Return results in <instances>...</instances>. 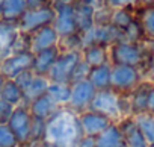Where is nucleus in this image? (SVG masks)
<instances>
[{
  "label": "nucleus",
  "instance_id": "f257e3e1",
  "mask_svg": "<svg viewBox=\"0 0 154 147\" xmlns=\"http://www.w3.org/2000/svg\"><path fill=\"white\" fill-rule=\"evenodd\" d=\"M82 136L79 115L68 108H60L47 120L45 142L50 147H75Z\"/></svg>",
  "mask_w": 154,
  "mask_h": 147
},
{
  "label": "nucleus",
  "instance_id": "f03ea898",
  "mask_svg": "<svg viewBox=\"0 0 154 147\" xmlns=\"http://www.w3.org/2000/svg\"><path fill=\"white\" fill-rule=\"evenodd\" d=\"M89 109L109 117L115 123H118L121 118L130 115L128 97L127 96H121V94L115 93L113 90L97 91L94 99H92V102H91Z\"/></svg>",
  "mask_w": 154,
  "mask_h": 147
},
{
  "label": "nucleus",
  "instance_id": "7ed1b4c3",
  "mask_svg": "<svg viewBox=\"0 0 154 147\" xmlns=\"http://www.w3.org/2000/svg\"><path fill=\"white\" fill-rule=\"evenodd\" d=\"M109 59H110V65L136 67V68H140L145 75L151 58L145 53L140 43H130V41L121 40L109 47Z\"/></svg>",
  "mask_w": 154,
  "mask_h": 147
},
{
  "label": "nucleus",
  "instance_id": "20e7f679",
  "mask_svg": "<svg viewBox=\"0 0 154 147\" xmlns=\"http://www.w3.org/2000/svg\"><path fill=\"white\" fill-rule=\"evenodd\" d=\"M143 76L145 75L140 68L128 65H112L110 90L121 96H127L145 81Z\"/></svg>",
  "mask_w": 154,
  "mask_h": 147
},
{
  "label": "nucleus",
  "instance_id": "39448f33",
  "mask_svg": "<svg viewBox=\"0 0 154 147\" xmlns=\"http://www.w3.org/2000/svg\"><path fill=\"white\" fill-rule=\"evenodd\" d=\"M82 59V50L60 52L59 58L47 73V79L54 84H71L72 73Z\"/></svg>",
  "mask_w": 154,
  "mask_h": 147
},
{
  "label": "nucleus",
  "instance_id": "423d86ee",
  "mask_svg": "<svg viewBox=\"0 0 154 147\" xmlns=\"http://www.w3.org/2000/svg\"><path fill=\"white\" fill-rule=\"evenodd\" d=\"M9 129L15 135L20 142V147H27L30 144V127H32V115L29 112L27 105L15 106L12 115L9 117L8 123Z\"/></svg>",
  "mask_w": 154,
  "mask_h": 147
},
{
  "label": "nucleus",
  "instance_id": "0eeeda50",
  "mask_svg": "<svg viewBox=\"0 0 154 147\" xmlns=\"http://www.w3.org/2000/svg\"><path fill=\"white\" fill-rule=\"evenodd\" d=\"M53 20H54V8L51 5V6H45L39 9H27L20 18L17 26L20 32L30 35L41 27L53 24Z\"/></svg>",
  "mask_w": 154,
  "mask_h": 147
},
{
  "label": "nucleus",
  "instance_id": "6e6552de",
  "mask_svg": "<svg viewBox=\"0 0 154 147\" xmlns=\"http://www.w3.org/2000/svg\"><path fill=\"white\" fill-rule=\"evenodd\" d=\"M23 90L24 94V105H29L32 100H35L39 96H44L47 93L48 84L50 81L47 79V76H41V75H35L32 70L24 71L18 78L14 79Z\"/></svg>",
  "mask_w": 154,
  "mask_h": 147
},
{
  "label": "nucleus",
  "instance_id": "1a4fd4ad",
  "mask_svg": "<svg viewBox=\"0 0 154 147\" xmlns=\"http://www.w3.org/2000/svg\"><path fill=\"white\" fill-rule=\"evenodd\" d=\"M124 40V34L121 30H118L116 27H113L112 24H94V27H91L88 32H85L82 35V44L85 46H104V47H110L112 44L118 43ZM82 47V49H83Z\"/></svg>",
  "mask_w": 154,
  "mask_h": 147
},
{
  "label": "nucleus",
  "instance_id": "9d476101",
  "mask_svg": "<svg viewBox=\"0 0 154 147\" xmlns=\"http://www.w3.org/2000/svg\"><path fill=\"white\" fill-rule=\"evenodd\" d=\"M69 85H71V94H69V102H68L66 108L75 114H80V112L89 109L97 90L89 84L88 79L77 81Z\"/></svg>",
  "mask_w": 154,
  "mask_h": 147
},
{
  "label": "nucleus",
  "instance_id": "9b49d317",
  "mask_svg": "<svg viewBox=\"0 0 154 147\" xmlns=\"http://www.w3.org/2000/svg\"><path fill=\"white\" fill-rule=\"evenodd\" d=\"M33 53H11L6 58L0 59V75L5 79H15L21 73L32 70Z\"/></svg>",
  "mask_w": 154,
  "mask_h": 147
},
{
  "label": "nucleus",
  "instance_id": "f8f14e48",
  "mask_svg": "<svg viewBox=\"0 0 154 147\" xmlns=\"http://www.w3.org/2000/svg\"><path fill=\"white\" fill-rule=\"evenodd\" d=\"M53 8H54V20H53L51 26L57 32L59 38L79 34L77 32V24H75L74 6L72 5L53 2Z\"/></svg>",
  "mask_w": 154,
  "mask_h": 147
},
{
  "label": "nucleus",
  "instance_id": "ddd939ff",
  "mask_svg": "<svg viewBox=\"0 0 154 147\" xmlns=\"http://www.w3.org/2000/svg\"><path fill=\"white\" fill-rule=\"evenodd\" d=\"M79 115V123H80V129H82V135H86V136H92L95 138L97 135H100L103 130H106L112 123L109 117L100 114V112H95V111H91V109H86Z\"/></svg>",
  "mask_w": 154,
  "mask_h": 147
},
{
  "label": "nucleus",
  "instance_id": "4468645a",
  "mask_svg": "<svg viewBox=\"0 0 154 147\" xmlns=\"http://www.w3.org/2000/svg\"><path fill=\"white\" fill-rule=\"evenodd\" d=\"M57 44H59V35L51 24L41 27L35 30L33 34H30V52L32 53H38L47 49L57 47Z\"/></svg>",
  "mask_w": 154,
  "mask_h": 147
},
{
  "label": "nucleus",
  "instance_id": "2eb2a0df",
  "mask_svg": "<svg viewBox=\"0 0 154 147\" xmlns=\"http://www.w3.org/2000/svg\"><path fill=\"white\" fill-rule=\"evenodd\" d=\"M118 127L122 133L124 145L125 147H149L145 141L143 135L140 133L139 127L136 126V121L131 115L124 117L118 121Z\"/></svg>",
  "mask_w": 154,
  "mask_h": 147
},
{
  "label": "nucleus",
  "instance_id": "dca6fc26",
  "mask_svg": "<svg viewBox=\"0 0 154 147\" xmlns=\"http://www.w3.org/2000/svg\"><path fill=\"white\" fill-rule=\"evenodd\" d=\"M26 11V0H0V21L3 23L18 24Z\"/></svg>",
  "mask_w": 154,
  "mask_h": 147
},
{
  "label": "nucleus",
  "instance_id": "f3484780",
  "mask_svg": "<svg viewBox=\"0 0 154 147\" xmlns=\"http://www.w3.org/2000/svg\"><path fill=\"white\" fill-rule=\"evenodd\" d=\"M149 87H151V82L145 79L139 87H136L130 94H127V97H128V105H130V115H131V117L146 112Z\"/></svg>",
  "mask_w": 154,
  "mask_h": 147
},
{
  "label": "nucleus",
  "instance_id": "a211bd4d",
  "mask_svg": "<svg viewBox=\"0 0 154 147\" xmlns=\"http://www.w3.org/2000/svg\"><path fill=\"white\" fill-rule=\"evenodd\" d=\"M27 108H29V112L33 118H39V120H44V121H47L50 117H53L57 112V109H60L47 94L39 96L35 100H32L27 105Z\"/></svg>",
  "mask_w": 154,
  "mask_h": 147
},
{
  "label": "nucleus",
  "instance_id": "6ab92c4d",
  "mask_svg": "<svg viewBox=\"0 0 154 147\" xmlns=\"http://www.w3.org/2000/svg\"><path fill=\"white\" fill-rule=\"evenodd\" d=\"M59 55H60L59 47H53V49H47V50L33 53L32 71L35 73V75L47 76V73L50 71V68L53 67V64L56 62V59L59 58Z\"/></svg>",
  "mask_w": 154,
  "mask_h": 147
},
{
  "label": "nucleus",
  "instance_id": "aec40b11",
  "mask_svg": "<svg viewBox=\"0 0 154 147\" xmlns=\"http://www.w3.org/2000/svg\"><path fill=\"white\" fill-rule=\"evenodd\" d=\"M72 6H74V17H75V24H77V32H79L80 35H83L85 32H88L95 24V21H94L95 9L91 5L83 3V2H77Z\"/></svg>",
  "mask_w": 154,
  "mask_h": 147
},
{
  "label": "nucleus",
  "instance_id": "412c9836",
  "mask_svg": "<svg viewBox=\"0 0 154 147\" xmlns=\"http://www.w3.org/2000/svg\"><path fill=\"white\" fill-rule=\"evenodd\" d=\"M82 59H83L91 68L110 64V59H109V47L97 46V44L85 46V47L82 49Z\"/></svg>",
  "mask_w": 154,
  "mask_h": 147
},
{
  "label": "nucleus",
  "instance_id": "4be33fe9",
  "mask_svg": "<svg viewBox=\"0 0 154 147\" xmlns=\"http://www.w3.org/2000/svg\"><path fill=\"white\" fill-rule=\"evenodd\" d=\"M18 32L20 30L17 24L0 21V59L11 55V50H12V46H14V41Z\"/></svg>",
  "mask_w": 154,
  "mask_h": 147
},
{
  "label": "nucleus",
  "instance_id": "5701e85b",
  "mask_svg": "<svg viewBox=\"0 0 154 147\" xmlns=\"http://www.w3.org/2000/svg\"><path fill=\"white\" fill-rule=\"evenodd\" d=\"M94 139H95V147H125L118 123H112L106 130H103Z\"/></svg>",
  "mask_w": 154,
  "mask_h": 147
},
{
  "label": "nucleus",
  "instance_id": "b1692460",
  "mask_svg": "<svg viewBox=\"0 0 154 147\" xmlns=\"http://www.w3.org/2000/svg\"><path fill=\"white\" fill-rule=\"evenodd\" d=\"M0 99L3 102L12 105L14 108L15 106H20V105H24V94H23V90L21 87L14 81V79H6L0 88Z\"/></svg>",
  "mask_w": 154,
  "mask_h": 147
},
{
  "label": "nucleus",
  "instance_id": "393cba45",
  "mask_svg": "<svg viewBox=\"0 0 154 147\" xmlns=\"http://www.w3.org/2000/svg\"><path fill=\"white\" fill-rule=\"evenodd\" d=\"M110 73H112V65L110 64L94 67V68L89 70L88 81L97 91L110 90Z\"/></svg>",
  "mask_w": 154,
  "mask_h": 147
},
{
  "label": "nucleus",
  "instance_id": "a878e982",
  "mask_svg": "<svg viewBox=\"0 0 154 147\" xmlns=\"http://www.w3.org/2000/svg\"><path fill=\"white\" fill-rule=\"evenodd\" d=\"M136 20L140 24L143 40L154 38V6H139L136 8Z\"/></svg>",
  "mask_w": 154,
  "mask_h": 147
},
{
  "label": "nucleus",
  "instance_id": "bb28decb",
  "mask_svg": "<svg viewBox=\"0 0 154 147\" xmlns=\"http://www.w3.org/2000/svg\"><path fill=\"white\" fill-rule=\"evenodd\" d=\"M59 108H66L69 102V94H71V85L69 84H54L50 82L47 93H45Z\"/></svg>",
  "mask_w": 154,
  "mask_h": 147
},
{
  "label": "nucleus",
  "instance_id": "cd10ccee",
  "mask_svg": "<svg viewBox=\"0 0 154 147\" xmlns=\"http://www.w3.org/2000/svg\"><path fill=\"white\" fill-rule=\"evenodd\" d=\"M136 121V126L139 127L140 133L143 135L145 141L149 147H154V115L149 112H143L133 117Z\"/></svg>",
  "mask_w": 154,
  "mask_h": 147
},
{
  "label": "nucleus",
  "instance_id": "c85d7f7f",
  "mask_svg": "<svg viewBox=\"0 0 154 147\" xmlns=\"http://www.w3.org/2000/svg\"><path fill=\"white\" fill-rule=\"evenodd\" d=\"M134 20H136V9L121 8V9H113V11H112L110 24H112L113 27H116L118 30L124 32Z\"/></svg>",
  "mask_w": 154,
  "mask_h": 147
},
{
  "label": "nucleus",
  "instance_id": "c756f323",
  "mask_svg": "<svg viewBox=\"0 0 154 147\" xmlns=\"http://www.w3.org/2000/svg\"><path fill=\"white\" fill-rule=\"evenodd\" d=\"M57 47H59L60 52L82 50V47H83V44H82V35H80V34H74V35L62 37V38H59Z\"/></svg>",
  "mask_w": 154,
  "mask_h": 147
},
{
  "label": "nucleus",
  "instance_id": "7c9ffc66",
  "mask_svg": "<svg viewBox=\"0 0 154 147\" xmlns=\"http://www.w3.org/2000/svg\"><path fill=\"white\" fill-rule=\"evenodd\" d=\"M45 127H47V121L39 120V118H33L32 117V127H30V144L35 142H41L45 139ZM29 144V145H30ZM27 145V147H29Z\"/></svg>",
  "mask_w": 154,
  "mask_h": 147
},
{
  "label": "nucleus",
  "instance_id": "2f4dec72",
  "mask_svg": "<svg viewBox=\"0 0 154 147\" xmlns=\"http://www.w3.org/2000/svg\"><path fill=\"white\" fill-rule=\"evenodd\" d=\"M0 147H20L18 139L8 124H0Z\"/></svg>",
  "mask_w": 154,
  "mask_h": 147
},
{
  "label": "nucleus",
  "instance_id": "473e14b6",
  "mask_svg": "<svg viewBox=\"0 0 154 147\" xmlns=\"http://www.w3.org/2000/svg\"><path fill=\"white\" fill-rule=\"evenodd\" d=\"M122 34H124V40L130 43H140L143 40V34H142V29L137 20H134Z\"/></svg>",
  "mask_w": 154,
  "mask_h": 147
},
{
  "label": "nucleus",
  "instance_id": "72a5a7b5",
  "mask_svg": "<svg viewBox=\"0 0 154 147\" xmlns=\"http://www.w3.org/2000/svg\"><path fill=\"white\" fill-rule=\"evenodd\" d=\"M26 52H30V35L24 32H18L11 53H26Z\"/></svg>",
  "mask_w": 154,
  "mask_h": 147
},
{
  "label": "nucleus",
  "instance_id": "f704fd0d",
  "mask_svg": "<svg viewBox=\"0 0 154 147\" xmlns=\"http://www.w3.org/2000/svg\"><path fill=\"white\" fill-rule=\"evenodd\" d=\"M112 8H109L107 5L103 6V8H98L95 9L94 12V21L95 24H100V26H104V24H110V17H112Z\"/></svg>",
  "mask_w": 154,
  "mask_h": 147
},
{
  "label": "nucleus",
  "instance_id": "c9c22d12",
  "mask_svg": "<svg viewBox=\"0 0 154 147\" xmlns=\"http://www.w3.org/2000/svg\"><path fill=\"white\" fill-rule=\"evenodd\" d=\"M106 5L112 9H121V8L136 9L140 6V0H106Z\"/></svg>",
  "mask_w": 154,
  "mask_h": 147
},
{
  "label": "nucleus",
  "instance_id": "e433bc0d",
  "mask_svg": "<svg viewBox=\"0 0 154 147\" xmlns=\"http://www.w3.org/2000/svg\"><path fill=\"white\" fill-rule=\"evenodd\" d=\"M89 70H91V67L83 61V59H80V62L77 64V67H75V70H74V73H72V79H71V84L72 82H77V81H83V79H88V75H89Z\"/></svg>",
  "mask_w": 154,
  "mask_h": 147
},
{
  "label": "nucleus",
  "instance_id": "4c0bfd02",
  "mask_svg": "<svg viewBox=\"0 0 154 147\" xmlns=\"http://www.w3.org/2000/svg\"><path fill=\"white\" fill-rule=\"evenodd\" d=\"M12 111H14V106L3 102L0 99V124H6L9 117L12 115Z\"/></svg>",
  "mask_w": 154,
  "mask_h": 147
},
{
  "label": "nucleus",
  "instance_id": "58836bf2",
  "mask_svg": "<svg viewBox=\"0 0 154 147\" xmlns=\"http://www.w3.org/2000/svg\"><path fill=\"white\" fill-rule=\"evenodd\" d=\"M27 9H39V8H45V6H51L53 0H26Z\"/></svg>",
  "mask_w": 154,
  "mask_h": 147
},
{
  "label": "nucleus",
  "instance_id": "ea45409f",
  "mask_svg": "<svg viewBox=\"0 0 154 147\" xmlns=\"http://www.w3.org/2000/svg\"><path fill=\"white\" fill-rule=\"evenodd\" d=\"M140 44H142L145 53H146L149 58H152V56H154V38H145V40L140 41Z\"/></svg>",
  "mask_w": 154,
  "mask_h": 147
},
{
  "label": "nucleus",
  "instance_id": "a19ab883",
  "mask_svg": "<svg viewBox=\"0 0 154 147\" xmlns=\"http://www.w3.org/2000/svg\"><path fill=\"white\" fill-rule=\"evenodd\" d=\"M75 147H95V139L92 136H86V135H82L80 139L77 141Z\"/></svg>",
  "mask_w": 154,
  "mask_h": 147
},
{
  "label": "nucleus",
  "instance_id": "79ce46f5",
  "mask_svg": "<svg viewBox=\"0 0 154 147\" xmlns=\"http://www.w3.org/2000/svg\"><path fill=\"white\" fill-rule=\"evenodd\" d=\"M146 112L154 115V84H151L149 87V93H148V106H146Z\"/></svg>",
  "mask_w": 154,
  "mask_h": 147
},
{
  "label": "nucleus",
  "instance_id": "37998d69",
  "mask_svg": "<svg viewBox=\"0 0 154 147\" xmlns=\"http://www.w3.org/2000/svg\"><path fill=\"white\" fill-rule=\"evenodd\" d=\"M145 76H148L146 81H149L151 84H154V56L149 59L148 62V67H146V71H145Z\"/></svg>",
  "mask_w": 154,
  "mask_h": 147
},
{
  "label": "nucleus",
  "instance_id": "c03bdc74",
  "mask_svg": "<svg viewBox=\"0 0 154 147\" xmlns=\"http://www.w3.org/2000/svg\"><path fill=\"white\" fill-rule=\"evenodd\" d=\"M140 6H154V0H140Z\"/></svg>",
  "mask_w": 154,
  "mask_h": 147
},
{
  "label": "nucleus",
  "instance_id": "a18cd8bd",
  "mask_svg": "<svg viewBox=\"0 0 154 147\" xmlns=\"http://www.w3.org/2000/svg\"><path fill=\"white\" fill-rule=\"evenodd\" d=\"M53 2H59V3H68V5H74L79 0H53Z\"/></svg>",
  "mask_w": 154,
  "mask_h": 147
},
{
  "label": "nucleus",
  "instance_id": "49530a36",
  "mask_svg": "<svg viewBox=\"0 0 154 147\" xmlns=\"http://www.w3.org/2000/svg\"><path fill=\"white\" fill-rule=\"evenodd\" d=\"M5 81H6V79H5L2 75H0V88H2V85H3V82H5Z\"/></svg>",
  "mask_w": 154,
  "mask_h": 147
}]
</instances>
